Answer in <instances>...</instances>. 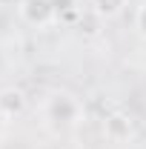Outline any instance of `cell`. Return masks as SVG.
Here are the masks:
<instances>
[{
    "mask_svg": "<svg viewBox=\"0 0 146 149\" xmlns=\"http://www.w3.org/2000/svg\"><path fill=\"white\" fill-rule=\"evenodd\" d=\"M43 118H46V126L52 132H69L83 120V103H80L77 95L66 92V89H57V92H52L46 97Z\"/></svg>",
    "mask_w": 146,
    "mask_h": 149,
    "instance_id": "6da1fadb",
    "label": "cell"
},
{
    "mask_svg": "<svg viewBox=\"0 0 146 149\" xmlns=\"http://www.w3.org/2000/svg\"><path fill=\"white\" fill-rule=\"evenodd\" d=\"M17 17L23 20L26 26L46 29V26H52V23L60 17V12H57L55 0H20Z\"/></svg>",
    "mask_w": 146,
    "mask_h": 149,
    "instance_id": "7a4b0ae2",
    "label": "cell"
},
{
    "mask_svg": "<svg viewBox=\"0 0 146 149\" xmlns=\"http://www.w3.org/2000/svg\"><path fill=\"white\" fill-rule=\"evenodd\" d=\"M29 109V97L20 86H3L0 89V118L3 120H15Z\"/></svg>",
    "mask_w": 146,
    "mask_h": 149,
    "instance_id": "3957f363",
    "label": "cell"
},
{
    "mask_svg": "<svg viewBox=\"0 0 146 149\" xmlns=\"http://www.w3.org/2000/svg\"><path fill=\"white\" fill-rule=\"evenodd\" d=\"M89 3H92V12H95L97 17L112 20V17H117V15H123V9H126L129 0H89Z\"/></svg>",
    "mask_w": 146,
    "mask_h": 149,
    "instance_id": "277c9868",
    "label": "cell"
},
{
    "mask_svg": "<svg viewBox=\"0 0 146 149\" xmlns=\"http://www.w3.org/2000/svg\"><path fill=\"white\" fill-rule=\"evenodd\" d=\"M135 32L146 40V0L138 6V12H135Z\"/></svg>",
    "mask_w": 146,
    "mask_h": 149,
    "instance_id": "5b68a950",
    "label": "cell"
},
{
    "mask_svg": "<svg viewBox=\"0 0 146 149\" xmlns=\"http://www.w3.org/2000/svg\"><path fill=\"white\" fill-rule=\"evenodd\" d=\"M74 3H77V0H55V6H57V12H60V15H63V12H72Z\"/></svg>",
    "mask_w": 146,
    "mask_h": 149,
    "instance_id": "8992f818",
    "label": "cell"
},
{
    "mask_svg": "<svg viewBox=\"0 0 146 149\" xmlns=\"http://www.w3.org/2000/svg\"><path fill=\"white\" fill-rule=\"evenodd\" d=\"M6 69H9V57H6V49H3V43H0V77H3Z\"/></svg>",
    "mask_w": 146,
    "mask_h": 149,
    "instance_id": "52a82bcc",
    "label": "cell"
}]
</instances>
